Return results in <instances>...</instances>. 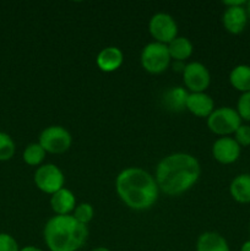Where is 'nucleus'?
<instances>
[{
	"mask_svg": "<svg viewBox=\"0 0 250 251\" xmlns=\"http://www.w3.org/2000/svg\"><path fill=\"white\" fill-rule=\"evenodd\" d=\"M200 163L188 153H173L164 157L156 169L158 189L169 196L188 191L200 176Z\"/></svg>",
	"mask_w": 250,
	"mask_h": 251,
	"instance_id": "obj_1",
	"label": "nucleus"
},
{
	"mask_svg": "<svg viewBox=\"0 0 250 251\" xmlns=\"http://www.w3.org/2000/svg\"><path fill=\"white\" fill-rule=\"evenodd\" d=\"M115 189L123 202L136 211L147 210L158 198L156 179L141 168H126L117 176Z\"/></svg>",
	"mask_w": 250,
	"mask_h": 251,
	"instance_id": "obj_2",
	"label": "nucleus"
},
{
	"mask_svg": "<svg viewBox=\"0 0 250 251\" xmlns=\"http://www.w3.org/2000/svg\"><path fill=\"white\" fill-rule=\"evenodd\" d=\"M43 235L50 251H77L87 240L88 229L74 216H54L47 222Z\"/></svg>",
	"mask_w": 250,
	"mask_h": 251,
	"instance_id": "obj_3",
	"label": "nucleus"
},
{
	"mask_svg": "<svg viewBox=\"0 0 250 251\" xmlns=\"http://www.w3.org/2000/svg\"><path fill=\"white\" fill-rule=\"evenodd\" d=\"M140 59H141L142 68L150 74L163 73L171 63L168 47L167 44L158 43V42H152L147 44L142 49Z\"/></svg>",
	"mask_w": 250,
	"mask_h": 251,
	"instance_id": "obj_4",
	"label": "nucleus"
},
{
	"mask_svg": "<svg viewBox=\"0 0 250 251\" xmlns=\"http://www.w3.org/2000/svg\"><path fill=\"white\" fill-rule=\"evenodd\" d=\"M242 125V118L238 112L230 107H222L215 109L207 118V126L213 134L225 135L234 134Z\"/></svg>",
	"mask_w": 250,
	"mask_h": 251,
	"instance_id": "obj_5",
	"label": "nucleus"
},
{
	"mask_svg": "<svg viewBox=\"0 0 250 251\" xmlns=\"http://www.w3.org/2000/svg\"><path fill=\"white\" fill-rule=\"evenodd\" d=\"M38 144L49 153H64L71 146V135L63 126H49L41 132Z\"/></svg>",
	"mask_w": 250,
	"mask_h": 251,
	"instance_id": "obj_6",
	"label": "nucleus"
},
{
	"mask_svg": "<svg viewBox=\"0 0 250 251\" xmlns=\"http://www.w3.org/2000/svg\"><path fill=\"white\" fill-rule=\"evenodd\" d=\"M64 174L54 164H44L34 173V183L37 188L46 194H55L64 186Z\"/></svg>",
	"mask_w": 250,
	"mask_h": 251,
	"instance_id": "obj_7",
	"label": "nucleus"
},
{
	"mask_svg": "<svg viewBox=\"0 0 250 251\" xmlns=\"http://www.w3.org/2000/svg\"><path fill=\"white\" fill-rule=\"evenodd\" d=\"M150 33L156 39V42L163 44H169L176 38L178 27L173 17L168 14H156L152 16L149 25Z\"/></svg>",
	"mask_w": 250,
	"mask_h": 251,
	"instance_id": "obj_8",
	"label": "nucleus"
},
{
	"mask_svg": "<svg viewBox=\"0 0 250 251\" xmlns=\"http://www.w3.org/2000/svg\"><path fill=\"white\" fill-rule=\"evenodd\" d=\"M183 75L184 83L193 93L205 92L206 88L210 86V73H208L205 65L198 63V61H194V63L185 65Z\"/></svg>",
	"mask_w": 250,
	"mask_h": 251,
	"instance_id": "obj_9",
	"label": "nucleus"
},
{
	"mask_svg": "<svg viewBox=\"0 0 250 251\" xmlns=\"http://www.w3.org/2000/svg\"><path fill=\"white\" fill-rule=\"evenodd\" d=\"M213 157L222 164L234 163L240 156V146L232 137H221L212 146Z\"/></svg>",
	"mask_w": 250,
	"mask_h": 251,
	"instance_id": "obj_10",
	"label": "nucleus"
},
{
	"mask_svg": "<svg viewBox=\"0 0 250 251\" xmlns=\"http://www.w3.org/2000/svg\"><path fill=\"white\" fill-rule=\"evenodd\" d=\"M225 28L232 34H239L248 24V14L244 6L227 7L222 16Z\"/></svg>",
	"mask_w": 250,
	"mask_h": 251,
	"instance_id": "obj_11",
	"label": "nucleus"
},
{
	"mask_svg": "<svg viewBox=\"0 0 250 251\" xmlns=\"http://www.w3.org/2000/svg\"><path fill=\"white\" fill-rule=\"evenodd\" d=\"M215 103L213 100L205 92L190 93L186 102V109L194 115L200 118H208L213 112Z\"/></svg>",
	"mask_w": 250,
	"mask_h": 251,
	"instance_id": "obj_12",
	"label": "nucleus"
},
{
	"mask_svg": "<svg viewBox=\"0 0 250 251\" xmlns=\"http://www.w3.org/2000/svg\"><path fill=\"white\" fill-rule=\"evenodd\" d=\"M123 60H124L123 51L117 47H107V48L102 49L96 59L98 68L105 73H112V71L119 69L122 66Z\"/></svg>",
	"mask_w": 250,
	"mask_h": 251,
	"instance_id": "obj_13",
	"label": "nucleus"
},
{
	"mask_svg": "<svg viewBox=\"0 0 250 251\" xmlns=\"http://www.w3.org/2000/svg\"><path fill=\"white\" fill-rule=\"evenodd\" d=\"M50 206L56 216H66L75 210L76 199L75 195L68 189L63 188L51 195Z\"/></svg>",
	"mask_w": 250,
	"mask_h": 251,
	"instance_id": "obj_14",
	"label": "nucleus"
},
{
	"mask_svg": "<svg viewBox=\"0 0 250 251\" xmlns=\"http://www.w3.org/2000/svg\"><path fill=\"white\" fill-rule=\"evenodd\" d=\"M196 251H230L225 238L216 232H205L199 237Z\"/></svg>",
	"mask_w": 250,
	"mask_h": 251,
	"instance_id": "obj_15",
	"label": "nucleus"
},
{
	"mask_svg": "<svg viewBox=\"0 0 250 251\" xmlns=\"http://www.w3.org/2000/svg\"><path fill=\"white\" fill-rule=\"evenodd\" d=\"M189 93L183 87H172L164 92L163 104L171 112H181L186 109Z\"/></svg>",
	"mask_w": 250,
	"mask_h": 251,
	"instance_id": "obj_16",
	"label": "nucleus"
},
{
	"mask_svg": "<svg viewBox=\"0 0 250 251\" xmlns=\"http://www.w3.org/2000/svg\"><path fill=\"white\" fill-rule=\"evenodd\" d=\"M229 193L239 203L250 202V174H240L230 183Z\"/></svg>",
	"mask_w": 250,
	"mask_h": 251,
	"instance_id": "obj_17",
	"label": "nucleus"
},
{
	"mask_svg": "<svg viewBox=\"0 0 250 251\" xmlns=\"http://www.w3.org/2000/svg\"><path fill=\"white\" fill-rule=\"evenodd\" d=\"M171 59L175 61H184L193 54V44L185 37H176L175 39L167 44Z\"/></svg>",
	"mask_w": 250,
	"mask_h": 251,
	"instance_id": "obj_18",
	"label": "nucleus"
},
{
	"mask_svg": "<svg viewBox=\"0 0 250 251\" xmlns=\"http://www.w3.org/2000/svg\"><path fill=\"white\" fill-rule=\"evenodd\" d=\"M229 82L240 92H250V66L238 65L230 71Z\"/></svg>",
	"mask_w": 250,
	"mask_h": 251,
	"instance_id": "obj_19",
	"label": "nucleus"
},
{
	"mask_svg": "<svg viewBox=\"0 0 250 251\" xmlns=\"http://www.w3.org/2000/svg\"><path fill=\"white\" fill-rule=\"evenodd\" d=\"M24 161L29 166H38L46 157V151L39 144H29L24 151Z\"/></svg>",
	"mask_w": 250,
	"mask_h": 251,
	"instance_id": "obj_20",
	"label": "nucleus"
},
{
	"mask_svg": "<svg viewBox=\"0 0 250 251\" xmlns=\"http://www.w3.org/2000/svg\"><path fill=\"white\" fill-rule=\"evenodd\" d=\"M15 154V144L10 135L0 132V161H9Z\"/></svg>",
	"mask_w": 250,
	"mask_h": 251,
	"instance_id": "obj_21",
	"label": "nucleus"
},
{
	"mask_svg": "<svg viewBox=\"0 0 250 251\" xmlns=\"http://www.w3.org/2000/svg\"><path fill=\"white\" fill-rule=\"evenodd\" d=\"M95 215V210L90 203H80L74 210V217L82 225H87Z\"/></svg>",
	"mask_w": 250,
	"mask_h": 251,
	"instance_id": "obj_22",
	"label": "nucleus"
},
{
	"mask_svg": "<svg viewBox=\"0 0 250 251\" xmlns=\"http://www.w3.org/2000/svg\"><path fill=\"white\" fill-rule=\"evenodd\" d=\"M237 112L243 120L250 122V92L243 93L237 103Z\"/></svg>",
	"mask_w": 250,
	"mask_h": 251,
	"instance_id": "obj_23",
	"label": "nucleus"
},
{
	"mask_svg": "<svg viewBox=\"0 0 250 251\" xmlns=\"http://www.w3.org/2000/svg\"><path fill=\"white\" fill-rule=\"evenodd\" d=\"M234 140L240 147L250 146V126L249 125H240L234 132Z\"/></svg>",
	"mask_w": 250,
	"mask_h": 251,
	"instance_id": "obj_24",
	"label": "nucleus"
},
{
	"mask_svg": "<svg viewBox=\"0 0 250 251\" xmlns=\"http://www.w3.org/2000/svg\"><path fill=\"white\" fill-rule=\"evenodd\" d=\"M0 251H20V248L11 235L0 233Z\"/></svg>",
	"mask_w": 250,
	"mask_h": 251,
	"instance_id": "obj_25",
	"label": "nucleus"
},
{
	"mask_svg": "<svg viewBox=\"0 0 250 251\" xmlns=\"http://www.w3.org/2000/svg\"><path fill=\"white\" fill-rule=\"evenodd\" d=\"M247 4L245 0H225L223 5H225L227 7H235V6H244Z\"/></svg>",
	"mask_w": 250,
	"mask_h": 251,
	"instance_id": "obj_26",
	"label": "nucleus"
},
{
	"mask_svg": "<svg viewBox=\"0 0 250 251\" xmlns=\"http://www.w3.org/2000/svg\"><path fill=\"white\" fill-rule=\"evenodd\" d=\"M173 69L175 71H184L185 65L183 64V61H175V63L173 64Z\"/></svg>",
	"mask_w": 250,
	"mask_h": 251,
	"instance_id": "obj_27",
	"label": "nucleus"
},
{
	"mask_svg": "<svg viewBox=\"0 0 250 251\" xmlns=\"http://www.w3.org/2000/svg\"><path fill=\"white\" fill-rule=\"evenodd\" d=\"M240 251H250V240H248V242H245L244 244L242 245Z\"/></svg>",
	"mask_w": 250,
	"mask_h": 251,
	"instance_id": "obj_28",
	"label": "nucleus"
},
{
	"mask_svg": "<svg viewBox=\"0 0 250 251\" xmlns=\"http://www.w3.org/2000/svg\"><path fill=\"white\" fill-rule=\"evenodd\" d=\"M20 251H43V250L38 249V248H36V247H26V248H24V249H21Z\"/></svg>",
	"mask_w": 250,
	"mask_h": 251,
	"instance_id": "obj_29",
	"label": "nucleus"
},
{
	"mask_svg": "<svg viewBox=\"0 0 250 251\" xmlns=\"http://www.w3.org/2000/svg\"><path fill=\"white\" fill-rule=\"evenodd\" d=\"M247 7H245V10H247V14H248V16L250 17V1H247Z\"/></svg>",
	"mask_w": 250,
	"mask_h": 251,
	"instance_id": "obj_30",
	"label": "nucleus"
},
{
	"mask_svg": "<svg viewBox=\"0 0 250 251\" xmlns=\"http://www.w3.org/2000/svg\"><path fill=\"white\" fill-rule=\"evenodd\" d=\"M91 251H110V250L107 249V248H96V249H93Z\"/></svg>",
	"mask_w": 250,
	"mask_h": 251,
	"instance_id": "obj_31",
	"label": "nucleus"
}]
</instances>
